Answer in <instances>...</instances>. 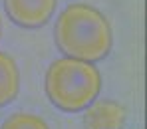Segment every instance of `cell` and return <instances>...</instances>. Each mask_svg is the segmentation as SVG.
Masks as SVG:
<instances>
[{"label":"cell","mask_w":147,"mask_h":129,"mask_svg":"<svg viewBox=\"0 0 147 129\" xmlns=\"http://www.w3.org/2000/svg\"><path fill=\"white\" fill-rule=\"evenodd\" d=\"M46 95L58 109L78 113L90 107L101 91V76L90 62L76 58H60L46 72Z\"/></svg>","instance_id":"cell-2"},{"label":"cell","mask_w":147,"mask_h":129,"mask_svg":"<svg viewBox=\"0 0 147 129\" xmlns=\"http://www.w3.org/2000/svg\"><path fill=\"white\" fill-rule=\"evenodd\" d=\"M125 109L113 99H99L86 107L84 127L86 129H123Z\"/></svg>","instance_id":"cell-4"},{"label":"cell","mask_w":147,"mask_h":129,"mask_svg":"<svg viewBox=\"0 0 147 129\" xmlns=\"http://www.w3.org/2000/svg\"><path fill=\"white\" fill-rule=\"evenodd\" d=\"M58 0H4L8 16L22 28H40L56 10Z\"/></svg>","instance_id":"cell-3"},{"label":"cell","mask_w":147,"mask_h":129,"mask_svg":"<svg viewBox=\"0 0 147 129\" xmlns=\"http://www.w3.org/2000/svg\"><path fill=\"white\" fill-rule=\"evenodd\" d=\"M56 44L68 58L94 64L111 50V28L98 8L76 2L56 22Z\"/></svg>","instance_id":"cell-1"},{"label":"cell","mask_w":147,"mask_h":129,"mask_svg":"<svg viewBox=\"0 0 147 129\" xmlns=\"http://www.w3.org/2000/svg\"><path fill=\"white\" fill-rule=\"evenodd\" d=\"M0 129H50L48 123L34 115V113H24V111H18V113H12Z\"/></svg>","instance_id":"cell-6"},{"label":"cell","mask_w":147,"mask_h":129,"mask_svg":"<svg viewBox=\"0 0 147 129\" xmlns=\"http://www.w3.org/2000/svg\"><path fill=\"white\" fill-rule=\"evenodd\" d=\"M0 30H2V24H0Z\"/></svg>","instance_id":"cell-7"},{"label":"cell","mask_w":147,"mask_h":129,"mask_svg":"<svg viewBox=\"0 0 147 129\" xmlns=\"http://www.w3.org/2000/svg\"><path fill=\"white\" fill-rule=\"evenodd\" d=\"M18 89H20V74L16 62L8 54L0 52V107L14 101Z\"/></svg>","instance_id":"cell-5"}]
</instances>
